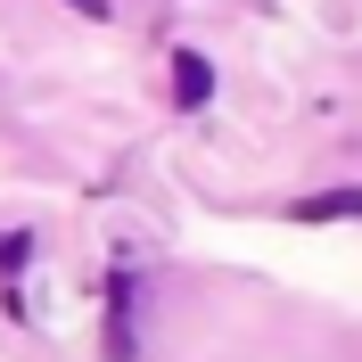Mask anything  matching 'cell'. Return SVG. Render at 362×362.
Masks as SVG:
<instances>
[{
    "label": "cell",
    "instance_id": "3957f363",
    "mask_svg": "<svg viewBox=\"0 0 362 362\" xmlns=\"http://www.w3.org/2000/svg\"><path fill=\"white\" fill-rule=\"evenodd\" d=\"M66 8H83V17H107V0H66Z\"/></svg>",
    "mask_w": 362,
    "mask_h": 362
},
{
    "label": "cell",
    "instance_id": "6da1fadb",
    "mask_svg": "<svg viewBox=\"0 0 362 362\" xmlns=\"http://www.w3.org/2000/svg\"><path fill=\"white\" fill-rule=\"evenodd\" d=\"M206 99H214V66L198 49H181L173 58V107H206Z\"/></svg>",
    "mask_w": 362,
    "mask_h": 362
},
{
    "label": "cell",
    "instance_id": "7a4b0ae2",
    "mask_svg": "<svg viewBox=\"0 0 362 362\" xmlns=\"http://www.w3.org/2000/svg\"><path fill=\"white\" fill-rule=\"evenodd\" d=\"M338 214H362V189H329V198L296 206V223H338Z\"/></svg>",
    "mask_w": 362,
    "mask_h": 362
}]
</instances>
